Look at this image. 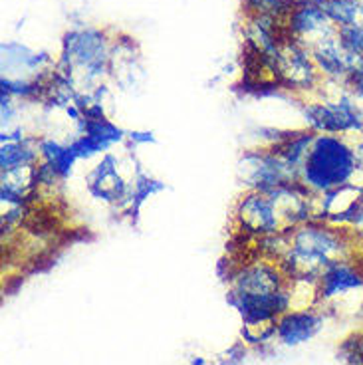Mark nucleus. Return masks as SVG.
<instances>
[{
    "label": "nucleus",
    "instance_id": "nucleus-1",
    "mask_svg": "<svg viewBox=\"0 0 363 365\" xmlns=\"http://www.w3.org/2000/svg\"><path fill=\"white\" fill-rule=\"evenodd\" d=\"M357 242L349 230L326 220H310L290 230L288 252L280 260L290 280L316 282L327 266L357 256Z\"/></svg>",
    "mask_w": 363,
    "mask_h": 365
},
{
    "label": "nucleus",
    "instance_id": "nucleus-2",
    "mask_svg": "<svg viewBox=\"0 0 363 365\" xmlns=\"http://www.w3.org/2000/svg\"><path fill=\"white\" fill-rule=\"evenodd\" d=\"M300 182L314 195L362 182L352 137L316 133L308 157L300 167Z\"/></svg>",
    "mask_w": 363,
    "mask_h": 365
},
{
    "label": "nucleus",
    "instance_id": "nucleus-3",
    "mask_svg": "<svg viewBox=\"0 0 363 365\" xmlns=\"http://www.w3.org/2000/svg\"><path fill=\"white\" fill-rule=\"evenodd\" d=\"M111 48L106 32L98 28H72L64 34L56 70L68 76L80 91H90L111 70Z\"/></svg>",
    "mask_w": 363,
    "mask_h": 365
},
{
    "label": "nucleus",
    "instance_id": "nucleus-4",
    "mask_svg": "<svg viewBox=\"0 0 363 365\" xmlns=\"http://www.w3.org/2000/svg\"><path fill=\"white\" fill-rule=\"evenodd\" d=\"M238 179L246 191L270 192L300 181V173L272 147L246 149L238 161Z\"/></svg>",
    "mask_w": 363,
    "mask_h": 365
},
{
    "label": "nucleus",
    "instance_id": "nucleus-5",
    "mask_svg": "<svg viewBox=\"0 0 363 365\" xmlns=\"http://www.w3.org/2000/svg\"><path fill=\"white\" fill-rule=\"evenodd\" d=\"M272 78L282 90L298 91V93L316 91L324 80L308 48L298 44L292 38H286L278 48Z\"/></svg>",
    "mask_w": 363,
    "mask_h": 365
},
{
    "label": "nucleus",
    "instance_id": "nucleus-6",
    "mask_svg": "<svg viewBox=\"0 0 363 365\" xmlns=\"http://www.w3.org/2000/svg\"><path fill=\"white\" fill-rule=\"evenodd\" d=\"M232 220H235L236 230L250 240L284 230L280 212L270 199V195H266V192L246 191L236 201Z\"/></svg>",
    "mask_w": 363,
    "mask_h": 365
},
{
    "label": "nucleus",
    "instance_id": "nucleus-7",
    "mask_svg": "<svg viewBox=\"0 0 363 365\" xmlns=\"http://www.w3.org/2000/svg\"><path fill=\"white\" fill-rule=\"evenodd\" d=\"M232 292L236 296H266L286 288L290 278L282 270V266L272 260H255L236 268L230 278Z\"/></svg>",
    "mask_w": 363,
    "mask_h": 365
},
{
    "label": "nucleus",
    "instance_id": "nucleus-8",
    "mask_svg": "<svg viewBox=\"0 0 363 365\" xmlns=\"http://www.w3.org/2000/svg\"><path fill=\"white\" fill-rule=\"evenodd\" d=\"M286 34L306 48H314L322 40L337 34V26L327 19L316 2H296L284 22Z\"/></svg>",
    "mask_w": 363,
    "mask_h": 365
},
{
    "label": "nucleus",
    "instance_id": "nucleus-9",
    "mask_svg": "<svg viewBox=\"0 0 363 365\" xmlns=\"http://www.w3.org/2000/svg\"><path fill=\"white\" fill-rule=\"evenodd\" d=\"M86 187L93 199L108 202L111 207H118L128 195L129 179H126L121 173L118 157L109 151L106 155H101L98 165L88 173Z\"/></svg>",
    "mask_w": 363,
    "mask_h": 365
},
{
    "label": "nucleus",
    "instance_id": "nucleus-10",
    "mask_svg": "<svg viewBox=\"0 0 363 365\" xmlns=\"http://www.w3.org/2000/svg\"><path fill=\"white\" fill-rule=\"evenodd\" d=\"M310 54L318 66L322 78L334 82H347V78L363 60L345 48L344 42L339 40V34L326 38L314 48H310Z\"/></svg>",
    "mask_w": 363,
    "mask_h": 365
},
{
    "label": "nucleus",
    "instance_id": "nucleus-11",
    "mask_svg": "<svg viewBox=\"0 0 363 365\" xmlns=\"http://www.w3.org/2000/svg\"><path fill=\"white\" fill-rule=\"evenodd\" d=\"M359 288H363V270L355 256L329 264L316 280L319 300H334Z\"/></svg>",
    "mask_w": 363,
    "mask_h": 365
},
{
    "label": "nucleus",
    "instance_id": "nucleus-12",
    "mask_svg": "<svg viewBox=\"0 0 363 365\" xmlns=\"http://www.w3.org/2000/svg\"><path fill=\"white\" fill-rule=\"evenodd\" d=\"M322 324L324 318L308 308L290 310L276 319V336L286 346H300L314 338L322 328Z\"/></svg>",
    "mask_w": 363,
    "mask_h": 365
},
{
    "label": "nucleus",
    "instance_id": "nucleus-13",
    "mask_svg": "<svg viewBox=\"0 0 363 365\" xmlns=\"http://www.w3.org/2000/svg\"><path fill=\"white\" fill-rule=\"evenodd\" d=\"M50 64V58L46 52H34L26 46L19 42H9L2 44V70L12 72V70H24L26 80H36L32 76L44 78L42 72H46V66Z\"/></svg>",
    "mask_w": 363,
    "mask_h": 365
},
{
    "label": "nucleus",
    "instance_id": "nucleus-14",
    "mask_svg": "<svg viewBox=\"0 0 363 365\" xmlns=\"http://www.w3.org/2000/svg\"><path fill=\"white\" fill-rule=\"evenodd\" d=\"M163 189L165 182L153 179L151 175L145 173V171L137 165L136 171L129 177L128 195H126V199L119 202L116 209L121 210V212H123L126 217H129V219H133V217L139 215L143 202H145L149 197H153L157 192L163 191Z\"/></svg>",
    "mask_w": 363,
    "mask_h": 365
},
{
    "label": "nucleus",
    "instance_id": "nucleus-15",
    "mask_svg": "<svg viewBox=\"0 0 363 365\" xmlns=\"http://www.w3.org/2000/svg\"><path fill=\"white\" fill-rule=\"evenodd\" d=\"M38 151H40V161L50 165L64 181L72 175L73 167L80 161L70 143L56 141L52 137H38Z\"/></svg>",
    "mask_w": 363,
    "mask_h": 365
},
{
    "label": "nucleus",
    "instance_id": "nucleus-16",
    "mask_svg": "<svg viewBox=\"0 0 363 365\" xmlns=\"http://www.w3.org/2000/svg\"><path fill=\"white\" fill-rule=\"evenodd\" d=\"M314 137H316V133L310 131V129H302V131H294V133H284L280 137V141L276 145H272V149H276L284 157V161L300 173V167L304 165L306 157H308Z\"/></svg>",
    "mask_w": 363,
    "mask_h": 365
},
{
    "label": "nucleus",
    "instance_id": "nucleus-17",
    "mask_svg": "<svg viewBox=\"0 0 363 365\" xmlns=\"http://www.w3.org/2000/svg\"><path fill=\"white\" fill-rule=\"evenodd\" d=\"M242 6L248 16H268L284 24L294 9V2L292 0H242Z\"/></svg>",
    "mask_w": 363,
    "mask_h": 365
},
{
    "label": "nucleus",
    "instance_id": "nucleus-18",
    "mask_svg": "<svg viewBox=\"0 0 363 365\" xmlns=\"http://www.w3.org/2000/svg\"><path fill=\"white\" fill-rule=\"evenodd\" d=\"M337 34L339 40L344 42V46L354 52L355 56L363 58V28L362 26H347V28H337Z\"/></svg>",
    "mask_w": 363,
    "mask_h": 365
},
{
    "label": "nucleus",
    "instance_id": "nucleus-19",
    "mask_svg": "<svg viewBox=\"0 0 363 365\" xmlns=\"http://www.w3.org/2000/svg\"><path fill=\"white\" fill-rule=\"evenodd\" d=\"M342 354L344 359L349 365H363V336H352L349 339H345V344L342 346Z\"/></svg>",
    "mask_w": 363,
    "mask_h": 365
},
{
    "label": "nucleus",
    "instance_id": "nucleus-20",
    "mask_svg": "<svg viewBox=\"0 0 363 365\" xmlns=\"http://www.w3.org/2000/svg\"><path fill=\"white\" fill-rule=\"evenodd\" d=\"M126 141H129L131 147L147 145V143H155V137L151 131H129Z\"/></svg>",
    "mask_w": 363,
    "mask_h": 365
},
{
    "label": "nucleus",
    "instance_id": "nucleus-21",
    "mask_svg": "<svg viewBox=\"0 0 363 365\" xmlns=\"http://www.w3.org/2000/svg\"><path fill=\"white\" fill-rule=\"evenodd\" d=\"M347 88L352 91H355V93H359V96H363V60L359 62V66L355 68L354 73L347 78Z\"/></svg>",
    "mask_w": 363,
    "mask_h": 365
},
{
    "label": "nucleus",
    "instance_id": "nucleus-22",
    "mask_svg": "<svg viewBox=\"0 0 363 365\" xmlns=\"http://www.w3.org/2000/svg\"><path fill=\"white\" fill-rule=\"evenodd\" d=\"M354 153L355 163H357V171H359V181L363 182V137H355Z\"/></svg>",
    "mask_w": 363,
    "mask_h": 365
},
{
    "label": "nucleus",
    "instance_id": "nucleus-23",
    "mask_svg": "<svg viewBox=\"0 0 363 365\" xmlns=\"http://www.w3.org/2000/svg\"><path fill=\"white\" fill-rule=\"evenodd\" d=\"M355 242H357V247L363 248V235H359V237L355 238Z\"/></svg>",
    "mask_w": 363,
    "mask_h": 365
},
{
    "label": "nucleus",
    "instance_id": "nucleus-24",
    "mask_svg": "<svg viewBox=\"0 0 363 365\" xmlns=\"http://www.w3.org/2000/svg\"><path fill=\"white\" fill-rule=\"evenodd\" d=\"M355 258H357V262H359V266H362V270H363V252L362 255L357 252V256H355Z\"/></svg>",
    "mask_w": 363,
    "mask_h": 365
}]
</instances>
